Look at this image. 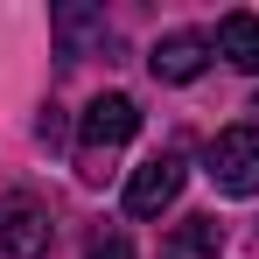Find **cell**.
<instances>
[{"instance_id": "cell-1", "label": "cell", "mask_w": 259, "mask_h": 259, "mask_svg": "<svg viewBox=\"0 0 259 259\" xmlns=\"http://www.w3.org/2000/svg\"><path fill=\"white\" fill-rule=\"evenodd\" d=\"M133 133H140V105H133L126 91H98V98L84 105V119H77V161H84L91 182L105 175L98 161H105L112 147H126Z\"/></svg>"}, {"instance_id": "cell-2", "label": "cell", "mask_w": 259, "mask_h": 259, "mask_svg": "<svg viewBox=\"0 0 259 259\" xmlns=\"http://www.w3.org/2000/svg\"><path fill=\"white\" fill-rule=\"evenodd\" d=\"M203 175L217 196H259V126H224L203 154Z\"/></svg>"}, {"instance_id": "cell-3", "label": "cell", "mask_w": 259, "mask_h": 259, "mask_svg": "<svg viewBox=\"0 0 259 259\" xmlns=\"http://www.w3.org/2000/svg\"><path fill=\"white\" fill-rule=\"evenodd\" d=\"M49 203L42 196H28V189H14V196H0V252L7 259H35L49 252Z\"/></svg>"}, {"instance_id": "cell-4", "label": "cell", "mask_w": 259, "mask_h": 259, "mask_svg": "<svg viewBox=\"0 0 259 259\" xmlns=\"http://www.w3.org/2000/svg\"><path fill=\"white\" fill-rule=\"evenodd\" d=\"M182 175H189L182 154H147V161L126 175V217H161L175 196H182Z\"/></svg>"}, {"instance_id": "cell-5", "label": "cell", "mask_w": 259, "mask_h": 259, "mask_svg": "<svg viewBox=\"0 0 259 259\" xmlns=\"http://www.w3.org/2000/svg\"><path fill=\"white\" fill-rule=\"evenodd\" d=\"M203 63H210V42H203L196 28L161 35V42H154V56H147V70H154L161 84H189V77H203Z\"/></svg>"}, {"instance_id": "cell-6", "label": "cell", "mask_w": 259, "mask_h": 259, "mask_svg": "<svg viewBox=\"0 0 259 259\" xmlns=\"http://www.w3.org/2000/svg\"><path fill=\"white\" fill-rule=\"evenodd\" d=\"M217 252H224V224H217L210 210L182 217L168 238H161V259H217Z\"/></svg>"}, {"instance_id": "cell-7", "label": "cell", "mask_w": 259, "mask_h": 259, "mask_svg": "<svg viewBox=\"0 0 259 259\" xmlns=\"http://www.w3.org/2000/svg\"><path fill=\"white\" fill-rule=\"evenodd\" d=\"M217 56L238 63L245 77H259V14H245V7L224 14V21H217Z\"/></svg>"}, {"instance_id": "cell-8", "label": "cell", "mask_w": 259, "mask_h": 259, "mask_svg": "<svg viewBox=\"0 0 259 259\" xmlns=\"http://www.w3.org/2000/svg\"><path fill=\"white\" fill-rule=\"evenodd\" d=\"M84 259H133V238H126V224H105V231H91Z\"/></svg>"}, {"instance_id": "cell-9", "label": "cell", "mask_w": 259, "mask_h": 259, "mask_svg": "<svg viewBox=\"0 0 259 259\" xmlns=\"http://www.w3.org/2000/svg\"><path fill=\"white\" fill-rule=\"evenodd\" d=\"M252 112H259V98H252Z\"/></svg>"}]
</instances>
